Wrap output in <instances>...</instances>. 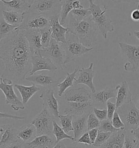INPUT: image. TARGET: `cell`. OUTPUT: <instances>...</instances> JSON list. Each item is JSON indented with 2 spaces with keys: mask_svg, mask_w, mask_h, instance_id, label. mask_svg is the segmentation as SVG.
Listing matches in <instances>:
<instances>
[{
  "mask_svg": "<svg viewBox=\"0 0 139 148\" xmlns=\"http://www.w3.org/2000/svg\"><path fill=\"white\" fill-rule=\"evenodd\" d=\"M100 125V121L92 112L89 114L87 119V126L88 131L94 129H98Z\"/></svg>",
  "mask_w": 139,
  "mask_h": 148,
  "instance_id": "39",
  "label": "cell"
},
{
  "mask_svg": "<svg viewBox=\"0 0 139 148\" xmlns=\"http://www.w3.org/2000/svg\"><path fill=\"white\" fill-rule=\"evenodd\" d=\"M89 7L87 8L91 13L92 20L95 24L98 32L104 39H107L109 32H113L115 28L112 21L106 15L107 10H102L100 5H97L92 0H89Z\"/></svg>",
  "mask_w": 139,
  "mask_h": 148,
  "instance_id": "3",
  "label": "cell"
},
{
  "mask_svg": "<svg viewBox=\"0 0 139 148\" xmlns=\"http://www.w3.org/2000/svg\"><path fill=\"white\" fill-rule=\"evenodd\" d=\"M74 1L75 0H62L59 21L63 26L65 25L70 12L74 9Z\"/></svg>",
  "mask_w": 139,
  "mask_h": 148,
  "instance_id": "32",
  "label": "cell"
},
{
  "mask_svg": "<svg viewBox=\"0 0 139 148\" xmlns=\"http://www.w3.org/2000/svg\"><path fill=\"white\" fill-rule=\"evenodd\" d=\"M25 80L50 90L58 86L59 83V79L55 72L49 71H43L39 73L29 75L26 77Z\"/></svg>",
  "mask_w": 139,
  "mask_h": 148,
  "instance_id": "12",
  "label": "cell"
},
{
  "mask_svg": "<svg viewBox=\"0 0 139 148\" xmlns=\"http://www.w3.org/2000/svg\"><path fill=\"white\" fill-rule=\"evenodd\" d=\"M113 133L111 132H107L98 129V135L96 139L95 143L93 144V145L96 147H100L107 140L110 138Z\"/></svg>",
  "mask_w": 139,
  "mask_h": 148,
  "instance_id": "38",
  "label": "cell"
},
{
  "mask_svg": "<svg viewBox=\"0 0 139 148\" xmlns=\"http://www.w3.org/2000/svg\"><path fill=\"white\" fill-rule=\"evenodd\" d=\"M67 102L86 103L91 100V94L84 87L72 88L64 94Z\"/></svg>",
  "mask_w": 139,
  "mask_h": 148,
  "instance_id": "19",
  "label": "cell"
},
{
  "mask_svg": "<svg viewBox=\"0 0 139 148\" xmlns=\"http://www.w3.org/2000/svg\"><path fill=\"white\" fill-rule=\"evenodd\" d=\"M93 108L90 101L86 103L67 102L64 113L65 114L71 115L73 118L79 117L88 112H90Z\"/></svg>",
  "mask_w": 139,
  "mask_h": 148,
  "instance_id": "16",
  "label": "cell"
},
{
  "mask_svg": "<svg viewBox=\"0 0 139 148\" xmlns=\"http://www.w3.org/2000/svg\"><path fill=\"white\" fill-rule=\"evenodd\" d=\"M91 18V16L78 21L69 16V22L67 27L70 33L76 36L79 42L87 47H92V44L97 41V35L99 33Z\"/></svg>",
  "mask_w": 139,
  "mask_h": 148,
  "instance_id": "2",
  "label": "cell"
},
{
  "mask_svg": "<svg viewBox=\"0 0 139 148\" xmlns=\"http://www.w3.org/2000/svg\"><path fill=\"white\" fill-rule=\"evenodd\" d=\"M122 121L125 125V131L133 130L139 126V110L131 101L117 109Z\"/></svg>",
  "mask_w": 139,
  "mask_h": 148,
  "instance_id": "4",
  "label": "cell"
},
{
  "mask_svg": "<svg viewBox=\"0 0 139 148\" xmlns=\"http://www.w3.org/2000/svg\"><path fill=\"white\" fill-rule=\"evenodd\" d=\"M7 10L15 11L19 13H26L29 11L30 6L26 0H0Z\"/></svg>",
  "mask_w": 139,
  "mask_h": 148,
  "instance_id": "26",
  "label": "cell"
},
{
  "mask_svg": "<svg viewBox=\"0 0 139 148\" xmlns=\"http://www.w3.org/2000/svg\"><path fill=\"white\" fill-rule=\"evenodd\" d=\"M138 9H139V1L138 4Z\"/></svg>",
  "mask_w": 139,
  "mask_h": 148,
  "instance_id": "57",
  "label": "cell"
},
{
  "mask_svg": "<svg viewBox=\"0 0 139 148\" xmlns=\"http://www.w3.org/2000/svg\"><path fill=\"white\" fill-rule=\"evenodd\" d=\"M122 57L127 62L124 69L134 73L139 68V45H132L121 42L119 43Z\"/></svg>",
  "mask_w": 139,
  "mask_h": 148,
  "instance_id": "5",
  "label": "cell"
},
{
  "mask_svg": "<svg viewBox=\"0 0 139 148\" xmlns=\"http://www.w3.org/2000/svg\"><path fill=\"white\" fill-rule=\"evenodd\" d=\"M19 139L17 130L11 125L6 124L0 126V148H5Z\"/></svg>",
  "mask_w": 139,
  "mask_h": 148,
  "instance_id": "18",
  "label": "cell"
},
{
  "mask_svg": "<svg viewBox=\"0 0 139 148\" xmlns=\"http://www.w3.org/2000/svg\"><path fill=\"white\" fill-rule=\"evenodd\" d=\"M107 108L108 111V119L111 121L113 116L117 110L116 105V103H113L110 100H108L107 103Z\"/></svg>",
  "mask_w": 139,
  "mask_h": 148,
  "instance_id": "44",
  "label": "cell"
},
{
  "mask_svg": "<svg viewBox=\"0 0 139 148\" xmlns=\"http://www.w3.org/2000/svg\"><path fill=\"white\" fill-rule=\"evenodd\" d=\"M130 134L133 135L139 142V126L136 129L130 131Z\"/></svg>",
  "mask_w": 139,
  "mask_h": 148,
  "instance_id": "51",
  "label": "cell"
},
{
  "mask_svg": "<svg viewBox=\"0 0 139 148\" xmlns=\"http://www.w3.org/2000/svg\"><path fill=\"white\" fill-rule=\"evenodd\" d=\"M56 140L53 134L42 135L36 137L27 144L28 148H53L56 144Z\"/></svg>",
  "mask_w": 139,
  "mask_h": 148,
  "instance_id": "22",
  "label": "cell"
},
{
  "mask_svg": "<svg viewBox=\"0 0 139 148\" xmlns=\"http://www.w3.org/2000/svg\"><path fill=\"white\" fill-rule=\"evenodd\" d=\"M5 21L12 25H21L24 20L25 13L3 10L1 12Z\"/></svg>",
  "mask_w": 139,
  "mask_h": 148,
  "instance_id": "29",
  "label": "cell"
},
{
  "mask_svg": "<svg viewBox=\"0 0 139 148\" xmlns=\"http://www.w3.org/2000/svg\"><path fill=\"white\" fill-rule=\"evenodd\" d=\"M139 0H95L94 3L102 6L105 10H108L113 8L115 5L122 3H128L130 4H138Z\"/></svg>",
  "mask_w": 139,
  "mask_h": 148,
  "instance_id": "31",
  "label": "cell"
},
{
  "mask_svg": "<svg viewBox=\"0 0 139 148\" xmlns=\"http://www.w3.org/2000/svg\"><path fill=\"white\" fill-rule=\"evenodd\" d=\"M53 129L52 131V134L54 135L56 138V143H58L59 142L63 140V139H69L74 141V139L73 136L69 135L65 132L64 130L61 126H59L56 122L53 120Z\"/></svg>",
  "mask_w": 139,
  "mask_h": 148,
  "instance_id": "34",
  "label": "cell"
},
{
  "mask_svg": "<svg viewBox=\"0 0 139 148\" xmlns=\"http://www.w3.org/2000/svg\"><path fill=\"white\" fill-rule=\"evenodd\" d=\"M93 112L100 122L108 119V111L105 108L100 110L94 107L93 108Z\"/></svg>",
  "mask_w": 139,
  "mask_h": 148,
  "instance_id": "43",
  "label": "cell"
},
{
  "mask_svg": "<svg viewBox=\"0 0 139 148\" xmlns=\"http://www.w3.org/2000/svg\"><path fill=\"white\" fill-rule=\"evenodd\" d=\"M53 148H67V147L65 145L64 143H63L61 141L56 143L55 146Z\"/></svg>",
  "mask_w": 139,
  "mask_h": 148,
  "instance_id": "53",
  "label": "cell"
},
{
  "mask_svg": "<svg viewBox=\"0 0 139 148\" xmlns=\"http://www.w3.org/2000/svg\"><path fill=\"white\" fill-rule=\"evenodd\" d=\"M23 31L30 45L32 54L40 52L42 49L41 35L40 31L23 30Z\"/></svg>",
  "mask_w": 139,
  "mask_h": 148,
  "instance_id": "23",
  "label": "cell"
},
{
  "mask_svg": "<svg viewBox=\"0 0 139 148\" xmlns=\"http://www.w3.org/2000/svg\"><path fill=\"white\" fill-rule=\"evenodd\" d=\"M40 52L42 56L51 59L57 67H60L61 70H66L65 51L61 43L52 39L47 47L42 48Z\"/></svg>",
  "mask_w": 139,
  "mask_h": 148,
  "instance_id": "6",
  "label": "cell"
},
{
  "mask_svg": "<svg viewBox=\"0 0 139 148\" xmlns=\"http://www.w3.org/2000/svg\"><path fill=\"white\" fill-rule=\"evenodd\" d=\"M61 1H62V0H61Z\"/></svg>",
  "mask_w": 139,
  "mask_h": 148,
  "instance_id": "58",
  "label": "cell"
},
{
  "mask_svg": "<svg viewBox=\"0 0 139 148\" xmlns=\"http://www.w3.org/2000/svg\"><path fill=\"white\" fill-rule=\"evenodd\" d=\"M98 129L100 131L107 132H111L114 133L120 130L119 129H116L113 126V123L109 119H107L102 122H100V125Z\"/></svg>",
  "mask_w": 139,
  "mask_h": 148,
  "instance_id": "40",
  "label": "cell"
},
{
  "mask_svg": "<svg viewBox=\"0 0 139 148\" xmlns=\"http://www.w3.org/2000/svg\"><path fill=\"white\" fill-rule=\"evenodd\" d=\"M32 55L23 31L19 28L1 40L0 58L5 66L1 77L17 82L25 80L32 69Z\"/></svg>",
  "mask_w": 139,
  "mask_h": 148,
  "instance_id": "1",
  "label": "cell"
},
{
  "mask_svg": "<svg viewBox=\"0 0 139 148\" xmlns=\"http://www.w3.org/2000/svg\"><path fill=\"white\" fill-rule=\"evenodd\" d=\"M87 148H102L101 147H96L94 145H87Z\"/></svg>",
  "mask_w": 139,
  "mask_h": 148,
  "instance_id": "56",
  "label": "cell"
},
{
  "mask_svg": "<svg viewBox=\"0 0 139 148\" xmlns=\"http://www.w3.org/2000/svg\"><path fill=\"white\" fill-rule=\"evenodd\" d=\"M79 71L78 66L75 69L74 72L71 73L67 72V76L63 82L59 83L58 87V96L61 97L65 93V91L70 87L74 86V82L76 79V74Z\"/></svg>",
  "mask_w": 139,
  "mask_h": 148,
  "instance_id": "30",
  "label": "cell"
},
{
  "mask_svg": "<svg viewBox=\"0 0 139 148\" xmlns=\"http://www.w3.org/2000/svg\"><path fill=\"white\" fill-rule=\"evenodd\" d=\"M89 136L90 137L91 142L92 143L94 144L95 142L96 139L97 138V136L98 135V129L96 128V129H91L90 130L88 131Z\"/></svg>",
  "mask_w": 139,
  "mask_h": 148,
  "instance_id": "48",
  "label": "cell"
},
{
  "mask_svg": "<svg viewBox=\"0 0 139 148\" xmlns=\"http://www.w3.org/2000/svg\"></svg>",
  "mask_w": 139,
  "mask_h": 148,
  "instance_id": "59",
  "label": "cell"
},
{
  "mask_svg": "<svg viewBox=\"0 0 139 148\" xmlns=\"http://www.w3.org/2000/svg\"><path fill=\"white\" fill-rule=\"evenodd\" d=\"M117 89L106 88L100 91L96 92L91 94V100L97 105H105L110 99L116 98Z\"/></svg>",
  "mask_w": 139,
  "mask_h": 148,
  "instance_id": "21",
  "label": "cell"
},
{
  "mask_svg": "<svg viewBox=\"0 0 139 148\" xmlns=\"http://www.w3.org/2000/svg\"><path fill=\"white\" fill-rule=\"evenodd\" d=\"M5 148H28L27 143L24 142L22 139H18L14 141Z\"/></svg>",
  "mask_w": 139,
  "mask_h": 148,
  "instance_id": "45",
  "label": "cell"
},
{
  "mask_svg": "<svg viewBox=\"0 0 139 148\" xmlns=\"http://www.w3.org/2000/svg\"><path fill=\"white\" fill-rule=\"evenodd\" d=\"M17 136L24 142H30L36 137V128L31 123L25 124L17 130Z\"/></svg>",
  "mask_w": 139,
  "mask_h": 148,
  "instance_id": "27",
  "label": "cell"
},
{
  "mask_svg": "<svg viewBox=\"0 0 139 148\" xmlns=\"http://www.w3.org/2000/svg\"><path fill=\"white\" fill-rule=\"evenodd\" d=\"M0 117L2 118H9V119H12L15 121H19V120H21L25 118L24 117H20L17 116H14L10 114H8V113H3V112H1L0 114Z\"/></svg>",
  "mask_w": 139,
  "mask_h": 148,
  "instance_id": "47",
  "label": "cell"
},
{
  "mask_svg": "<svg viewBox=\"0 0 139 148\" xmlns=\"http://www.w3.org/2000/svg\"><path fill=\"white\" fill-rule=\"evenodd\" d=\"M49 27L50 18L28 11L25 13L24 20L19 28L22 30L40 31Z\"/></svg>",
  "mask_w": 139,
  "mask_h": 148,
  "instance_id": "8",
  "label": "cell"
},
{
  "mask_svg": "<svg viewBox=\"0 0 139 148\" xmlns=\"http://www.w3.org/2000/svg\"><path fill=\"white\" fill-rule=\"evenodd\" d=\"M41 35L42 48L47 47L52 40V32L50 27L44 28L40 31Z\"/></svg>",
  "mask_w": 139,
  "mask_h": 148,
  "instance_id": "37",
  "label": "cell"
},
{
  "mask_svg": "<svg viewBox=\"0 0 139 148\" xmlns=\"http://www.w3.org/2000/svg\"><path fill=\"white\" fill-rule=\"evenodd\" d=\"M0 81V89L6 97V104L10 105L15 111L24 110L25 106L23 102L19 99L14 90L12 80L1 77Z\"/></svg>",
  "mask_w": 139,
  "mask_h": 148,
  "instance_id": "11",
  "label": "cell"
},
{
  "mask_svg": "<svg viewBox=\"0 0 139 148\" xmlns=\"http://www.w3.org/2000/svg\"><path fill=\"white\" fill-rule=\"evenodd\" d=\"M133 34L139 41V31H134L133 32Z\"/></svg>",
  "mask_w": 139,
  "mask_h": 148,
  "instance_id": "55",
  "label": "cell"
},
{
  "mask_svg": "<svg viewBox=\"0 0 139 148\" xmlns=\"http://www.w3.org/2000/svg\"><path fill=\"white\" fill-rule=\"evenodd\" d=\"M14 87L17 88L20 92L24 105L26 104L30 98L40 90V88L36 86L35 84H33L30 86H27L17 84H15Z\"/></svg>",
  "mask_w": 139,
  "mask_h": 148,
  "instance_id": "28",
  "label": "cell"
},
{
  "mask_svg": "<svg viewBox=\"0 0 139 148\" xmlns=\"http://www.w3.org/2000/svg\"><path fill=\"white\" fill-rule=\"evenodd\" d=\"M53 120L52 114L47 109L43 107L41 111L31 122L36 128V137L53 134Z\"/></svg>",
  "mask_w": 139,
  "mask_h": 148,
  "instance_id": "9",
  "label": "cell"
},
{
  "mask_svg": "<svg viewBox=\"0 0 139 148\" xmlns=\"http://www.w3.org/2000/svg\"><path fill=\"white\" fill-rule=\"evenodd\" d=\"M20 25H12L6 22L3 16L0 18V40L18 29Z\"/></svg>",
  "mask_w": 139,
  "mask_h": 148,
  "instance_id": "33",
  "label": "cell"
},
{
  "mask_svg": "<svg viewBox=\"0 0 139 148\" xmlns=\"http://www.w3.org/2000/svg\"><path fill=\"white\" fill-rule=\"evenodd\" d=\"M43 101V107L47 109L48 111L54 117L58 118L60 115L58 99L54 96V91L52 90L46 89L39 96Z\"/></svg>",
  "mask_w": 139,
  "mask_h": 148,
  "instance_id": "15",
  "label": "cell"
},
{
  "mask_svg": "<svg viewBox=\"0 0 139 148\" xmlns=\"http://www.w3.org/2000/svg\"><path fill=\"white\" fill-rule=\"evenodd\" d=\"M94 63H91L89 67L79 70V76L74 80V84H84L90 88L92 93L96 92V88L93 83V79L95 75V72L93 70Z\"/></svg>",
  "mask_w": 139,
  "mask_h": 148,
  "instance_id": "17",
  "label": "cell"
},
{
  "mask_svg": "<svg viewBox=\"0 0 139 148\" xmlns=\"http://www.w3.org/2000/svg\"><path fill=\"white\" fill-rule=\"evenodd\" d=\"M67 148H87V145L79 143L77 141H74L73 143L67 145Z\"/></svg>",
  "mask_w": 139,
  "mask_h": 148,
  "instance_id": "49",
  "label": "cell"
},
{
  "mask_svg": "<svg viewBox=\"0 0 139 148\" xmlns=\"http://www.w3.org/2000/svg\"><path fill=\"white\" fill-rule=\"evenodd\" d=\"M115 88L117 90L116 98V109H118L122 105L128 104L132 101V95L127 82H122L120 84L117 85Z\"/></svg>",
  "mask_w": 139,
  "mask_h": 148,
  "instance_id": "20",
  "label": "cell"
},
{
  "mask_svg": "<svg viewBox=\"0 0 139 148\" xmlns=\"http://www.w3.org/2000/svg\"><path fill=\"white\" fill-rule=\"evenodd\" d=\"M32 69L30 72V75H32L38 71H49L55 72L58 69L57 66L51 59L42 56L40 52L32 55Z\"/></svg>",
  "mask_w": 139,
  "mask_h": 148,
  "instance_id": "14",
  "label": "cell"
},
{
  "mask_svg": "<svg viewBox=\"0 0 139 148\" xmlns=\"http://www.w3.org/2000/svg\"><path fill=\"white\" fill-rule=\"evenodd\" d=\"M73 118L72 116L70 114H60L59 116L61 127L66 134L69 133L71 131H74L72 124Z\"/></svg>",
  "mask_w": 139,
  "mask_h": 148,
  "instance_id": "35",
  "label": "cell"
},
{
  "mask_svg": "<svg viewBox=\"0 0 139 148\" xmlns=\"http://www.w3.org/2000/svg\"><path fill=\"white\" fill-rule=\"evenodd\" d=\"M132 101L134 103L137 109L139 110V93L136 94L134 97L132 98Z\"/></svg>",
  "mask_w": 139,
  "mask_h": 148,
  "instance_id": "52",
  "label": "cell"
},
{
  "mask_svg": "<svg viewBox=\"0 0 139 148\" xmlns=\"http://www.w3.org/2000/svg\"><path fill=\"white\" fill-rule=\"evenodd\" d=\"M62 44V46L65 51V65L76 60L85 54L91 51L94 47H87L80 43L78 40L67 39L65 44Z\"/></svg>",
  "mask_w": 139,
  "mask_h": 148,
  "instance_id": "10",
  "label": "cell"
},
{
  "mask_svg": "<svg viewBox=\"0 0 139 148\" xmlns=\"http://www.w3.org/2000/svg\"><path fill=\"white\" fill-rule=\"evenodd\" d=\"M61 5V0H36L29 11L50 18L60 14Z\"/></svg>",
  "mask_w": 139,
  "mask_h": 148,
  "instance_id": "7",
  "label": "cell"
},
{
  "mask_svg": "<svg viewBox=\"0 0 139 148\" xmlns=\"http://www.w3.org/2000/svg\"><path fill=\"white\" fill-rule=\"evenodd\" d=\"M26 1L30 7L32 6V5L34 3V2L36 0H26Z\"/></svg>",
  "mask_w": 139,
  "mask_h": 148,
  "instance_id": "54",
  "label": "cell"
},
{
  "mask_svg": "<svg viewBox=\"0 0 139 148\" xmlns=\"http://www.w3.org/2000/svg\"><path fill=\"white\" fill-rule=\"evenodd\" d=\"M70 16H71L76 20L81 21H83L91 16V12L88 9H74L69 14Z\"/></svg>",
  "mask_w": 139,
  "mask_h": 148,
  "instance_id": "36",
  "label": "cell"
},
{
  "mask_svg": "<svg viewBox=\"0 0 139 148\" xmlns=\"http://www.w3.org/2000/svg\"><path fill=\"white\" fill-rule=\"evenodd\" d=\"M125 148H139V142L134 137L126 134Z\"/></svg>",
  "mask_w": 139,
  "mask_h": 148,
  "instance_id": "42",
  "label": "cell"
},
{
  "mask_svg": "<svg viewBox=\"0 0 139 148\" xmlns=\"http://www.w3.org/2000/svg\"><path fill=\"white\" fill-rule=\"evenodd\" d=\"M59 18L60 14L50 17V27L51 29L52 39L61 44H65L70 33L67 27H65L61 24Z\"/></svg>",
  "mask_w": 139,
  "mask_h": 148,
  "instance_id": "13",
  "label": "cell"
},
{
  "mask_svg": "<svg viewBox=\"0 0 139 148\" xmlns=\"http://www.w3.org/2000/svg\"><path fill=\"white\" fill-rule=\"evenodd\" d=\"M120 130L113 133L107 142L100 147L102 148H125L126 133Z\"/></svg>",
  "mask_w": 139,
  "mask_h": 148,
  "instance_id": "25",
  "label": "cell"
},
{
  "mask_svg": "<svg viewBox=\"0 0 139 148\" xmlns=\"http://www.w3.org/2000/svg\"><path fill=\"white\" fill-rule=\"evenodd\" d=\"M131 18L134 22H139V9H136L133 10L130 15Z\"/></svg>",
  "mask_w": 139,
  "mask_h": 148,
  "instance_id": "50",
  "label": "cell"
},
{
  "mask_svg": "<svg viewBox=\"0 0 139 148\" xmlns=\"http://www.w3.org/2000/svg\"><path fill=\"white\" fill-rule=\"evenodd\" d=\"M111 122L113 123V126L116 129H119L120 130H125V125L122 121L121 118L120 117V114L118 113L117 110L115 111L113 116Z\"/></svg>",
  "mask_w": 139,
  "mask_h": 148,
  "instance_id": "41",
  "label": "cell"
},
{
  "mask_svg": "<svg viewBox=\"0 0 139 148\" xmlns=\"http://www.w3.org/2000/svg\"><path fill=\"white\" fill-rule=\"evenodd\" d=\"M91 112V111L88 112L81 117L73 118L72 124L74 127V141H77L84 133L88 131L87 119Z\"/></svg>",
  "mask_w": 139,
  "mask_h": 148,
  "instance_id": "24",
  "label": "cell"
},
{
  "mask_svg": "<svg viewBox=\"0 0 139 148\" xmlns=\"http://www.w3.org/2000/svg\"><path fill=\"white\" fill-rule=\"evenodd\" d=\"M79 143H81L84 144L86 145H92L93 143L91 142L90 137L89 136V134L88 131L87 132L84 133L83 135L78 139V140L77 141Z\"/></svg>",
  "mask_w": 139,
  "mask_h": 148,
  "instance_id": "46",
  "label": "cell"
}]
</instances>
